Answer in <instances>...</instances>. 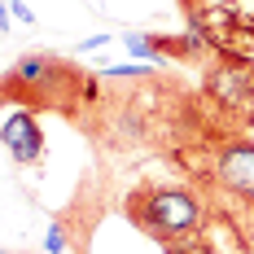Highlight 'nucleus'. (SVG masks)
Instances as JSON below:
<instances>
[{
  "instance_id": "obj_7",
  "label": "nucleus",
  "mask_w": 254,
  "mask_h": 254,
  "mask_svg": "<svg viewBox=\"0 0 254 254\" xmlns=\"http://www.w3.org/2000/svg\"><path fill=\"white\" fill-rule=\"evenodd\" d=\"M0 145L9 149V158L18 167H35L44 158V127L31 110H13L4 123H0Z\"/></svg>"
},
{
  "instance_id": "obj_3",
  "label": "nucleus",
  "mask_w": 254,
  "mask_h": 254,
  "mask_svg": "<svg viewBox=\"0 0 254 254\" xmlns=\"http://www.w3.org/2000/svg\"><path fill=\"white\" fill-rule=\"evenodd\" d=\"M101 88V75L83 70L75 57L62 53H22L0 75V105H18L31 114H57L70 127L88 114V105Z\"/></svg>"
},
{
  "instance_id": "obj_9",
  "label": "nucleus",
  "mask_w": 254,
  "mask_h": 254,
  "mask_svg": "<svg viewBox=\"0 0 254 254\" xmlns=\"http://www.w3.org/2000/svg\"><path fill=\"white\" fill-rule=\"evenodd\" d=\"M0 254H31V250H4V246H0Z\"/></svg>"
},
{
  "instance_id": "obj_1",
  "label": "nucleus",
  "mask_w": 254,
  "mask_h": 254,
  "mask_svg": "<svg viewBox=\"0 0 254 254\" xmlns=\"http://www.w3.org/2000/svg\"><path fill=\"white\" fill-rule=\"evenodd\" d=\"M105 162L171 158L176 149L210 145L232 136L202 88L149 66H105L101 88L75 127Z\"/></svg>"
},
{
  "instance_id": "obj_5",
  "label": "nucleus",
  "mask_w": 254,
  "mask_h": 254,
  "mask_svg": "<svg viewBox=\"0 0 254 254\" xmlns=\"http://www.w3.org/2000/svg\"><path fill=\"white\" fill-rule=\"evenodd\" d=\"M202 97L228 123L232 136L254 131V57L237 49H210L202 62Z\"/></svg>"
},
{
  "instance_id": "obj_2",
  "label": "nucleus",
  "mask_w": 254,
  "mask_h": 254,
  "mask_svg": "<svg viewBox=\"0 0 254 254\" xmlns=\"http://www.w3.org/2000/svg\"><path fill=\"white\" fill-rule=\"evenodd\" d=\"M167 162L206 197L237 246L254 254V136H224L210 145L176 149Z\"/></svg>"
},
{
  "instance_id": "obj_8",
  "label": "nucleus",
  "mask_w": 254,
  "mask_h": 254,
  "mask_svg": "<svg viewBox=\"0 0 254 254\" xmlns=\"http://www.w3.org/2000/svg\"><path fill=\"white\" fill-rule=\"evenodd\" d=\"M215 228H224V224H215ZM215 228L197 232V237H180V241H167V246H162V254H228L224 246H219Z\"/></svg>"
},
{
  "instance_id": "obj_6",
  "label": "nucleus",
  "mask_w": 254,
  "mask_h": 254,
  "mask_svg": "<svg viewBox=\"0 0 254 254\" xmlns=\"http://www.w3.org/2000/svg\"><path fill=\"white\" fill-rule=\"evenodd\" d=\"M105 210H110L105 184H101V180H83L79 193H75V202L57 215V224L66 228V241H70V250H75V254H88V241H92L97 224L105 219Z\"/></svg>"
},
{
  "instance_id": "obj_4",
  "label": "nucleus",
  "mask_w": 254,
  "mask_h": 254,
  "mask_svg": "<svg viewBox=\"0 0 254 254\" xmlns=\"http://www.w3.org/2000/svg\"><path fill=\"white\" fill-rule=\"evenodd\" d=\"M119 210L127 215V224L136 232H145L149 241L167 246V241H180V237H197V232L224 224L206 197L184 180V184H167V180H140L123 193Z\"/></svg>"
}]
</instances>
